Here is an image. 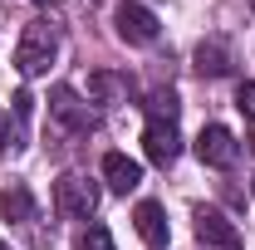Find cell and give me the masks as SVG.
I'll return each instance as SVG.
<instances>
[{
    "label": "cell",
    "mask_w": 255,
    "mask_h": 250,
    "mask_svg": "<svg viewBox=\"0 0 255 250\" xmlns=\"http://www.w3.org/2000/svg\"><path fill=\"white\" fill-rule=\"evenodd\" d=\"M236 108L255 123V84H241V89H236Z\"/></svg>",
    "instance_id": "9a60e30c"
},
{
    "label": "cell",
    "mask_w": 255,
    "mask_h": 250,
    "mask_svg": "<svg viewBox=\"0 0 255 250\" xmlns=\"http://www.w3.org/2000/svg\"><path fill=\"white\" fill-rule=\"evenodd\" d=\"M196 157H201L206 167L226 172V167H236V157H241V142H236V132H231V127L206 123V127H201V137H196Z\"/></svg>",
    "instance_id": "277c9868"
},
{
    "label": "cell",
    "mask_w": 255,
    "mask_h": 250,
    "mask_svg": "<svg viewBox=\"0 0 255 250\" xmlns=\"http://www.w3.org/2000/svg\"><path fill=\"white\" fill-rule=\"evenodd\" d=\"M49 118L64 127V132H74V137H84V132H94V108L84 103V98L74 94L69 84H59L54 94H49Z\"/></svg>",
    "instance_id": "3957f363"
},
{
    "label": "cell",
    "mask_w": 255,
    "mask_h": 250,
    "mask_svg": "<svg viewBox=\"0 0 255 250\" xmlns=\"http://www.w3.org/2000/svg\"><path fill=\"white\" fill-rule=\"evenodd\" d=\"M251 10H255V0H251Z\"/></svg>",
    "instance_id": "d6986e66"
},
{
    "label": "cell",
    "mask_w": 255,
    "mask_h": 250,
    "mask_svg": "<svg viewBox=\"0 0 255 250\" xmlns=\"http://www.w3.org/2000/svg\"><path fill=\"white\" fill-rule=\"evenodd\" d=\"M113 25H118V34H123L128 44H152L162 34L157 15H152L147 5H137V0H123V5L113 10Z\"/></svg>",
    "instance_id": "5b68a950"
},
{
    "label": "cell",
    "mask_w": 255,
    "mask_h": 250,
    "mask_svg": "<svg viewBox=\"0 0 255 250\" xmlns=\"http://www.w3.org/2000/svg\"><path fill=\"white\" fill-rule=\"evenodd\" d=\"M142 108H147V123H177V108H182V103H177L172 89H152Z\"/></svg>",
    "instance_id": "4fadbf2b"
},
{
    "label": "cell",
    "mask_w": 255,
    "mask_h": 250,
    "mask_svg": "<svg viewBox=\"0 0 255 250\" xmlns=\"http://www.w3.org/2000/svg\"><path fill=\"white\" fill-rule=\"evenodd\" d=\"M0 250H10V246H5V241H0Z\"/></svg>",
    "instance_id": "e0dca14e"
},
{
    "label": "cell",
    "mask_w": 255,
    "mask_h": 250,
    "mask_svg": "<svg viewBox=\"0 0 255 250\" xmlns=\"http://www.w3.org/2000/svg\"><path fill=\"white\" fill-rule=\"evenodd\" d=\"M0 216L5 221H34V196H30V187H5V196H0Z\"/></svg>",
    "instance_id": "7c38bea8"
},
{
    "label": "cell",
    "mask_w": 255,
    "mask_h": 250,
    "mask_svg": "<svg viewBox=\"0 0 255 250\" xmlns=\"http://www.w3.org/2000/svg\"><path fill=\"white\" fill-rule=\"evenodd\" d=\"M142 152H147V162H157V167H172L177 152H182L177 123H147L142 127Z\"/></svg>",
    "instance_id": "52a82bcc"
},
{
    "label": "cell",
    "mask_w": 255,
    "mask_h": 250,
    "mask_svg": "<svg viewBox=\"0 0 255 250\" xmlns=\"http://www.w3.org/2000/svg\"><path fill=\"white\" fill-rule=\"evenodd\" d=\"M196 241L211 246V250H241V246H246L241 231H236L221 211H211V206H196Z\"/></svg>",
    "instance_id": "8992f818"
},
{
    "label": "cell",
    "mask_w": 255,
    "mask_h": 250,
    "mask_svg": "<svg viewBox=\"0 0 255 250\" xmlns=\"http://www.w3.org/2000/svg\"><path fill=\"white\" fill-rule=\"evenodd\" d=\"M54 211L69 221H89L98 211V187L84 177V172H64L54 182Z\"/></svg>",
    "instance_id": "7a4b0ae2"
},
{
    "label": "cell",
    "mask_w": 255,
    "mask_h": 250,
    "mask_svg": "<svg viewBox=\"0 0 255 250\" xmlns=\"http://www.w3.org/2000/svg\"><path fill=\"white\" fill-rule=\"evenodd\" d=\"M196 74H201V79H226V74H231V49H226L221 39L196 44Z\"/></svg>",
    "instance_id": "30bf717a"
},
{
    "label": "cell",
    "mask_w": 255,
    "mask_h": 250,
    "mask_svg": "<svg viewBox=\"0 0 255 250\" xmlns=\"http://www.w3.org/2000/svg\"><path fill=\"white\" fill-rule=\"evenodd\" d=\"M251 191H255V182H251Z\"/></svg>",
    "instance_id": "ffe728a7"
},
{
    "label": "cell",
    "mask_w": 255,
    "mask_h": 250,
    "mask_svg": "<svg viewBox=\"0 0 255 250\" xmlns=\"http://www.w3.org/2000/svg\"><path fill=\"white\" fill-rule=\"evenodd\" d=\"M10 147V123H5V113H0V152Z\"/></svg>",
    "instance_id": "2e32d148"
},
{
    "label": "cell",
    "mask_w": 255,
    "mask_h": 250,
    "mask_svg": "<svg viewBox=\"0 0 255 250\" xmlns=\"http://www.w3.org/2000/svg\"><path fill=\"white\" fill-rule=\"evenodd\" d=\"M79 250H113V236H108V226H89V231L79 236Z\"/></svg>",
    "instance_id": "5bb4252c"
},
{
    "label": "cell",
    "mask_w": 255,
    "mask_h": 250,
    "mask_svg": "<svg viewBox=\"0 0 255 250\" xmlns=\"http://www.w3.org/2000/svg\"><path fill=\"white\" fill-rule=\"evenodd\" d=\"M251 152H255V137H251Z\"/></svg>",
    "instance_id": "ac0fdd59"
},
{
    "label": "cell",
    "mask_w": 255,
    "mask_h": 250,
    "mask_svg": "<svg viewBox=\"0 0 255 250\" xmlns=\"http://www.w3.org/2000/svg\"><path fill=\"white\" fill-rule=\"evenodd\" d=\"M132 226H137V236H142L152 250H162L167 236H172V231H167V211H162L157 201H142V206L132 211Z\"/></svg>",
    "instance_id": "9c48e42d"
},
{
    "label": "cell",
    "mask_w": 255,
    "mask_h": 250,
    "mask_svg": "<svg viewBox=\"0 0 255 250\" xmlns=\"http://www.w3.org/2000/svg\"><path fill=\"white\" fill-rule=\"evenodd\" d=\"M123 94H128V79H123V74H108V69L89 74V98H94V103H118Z\"/></svg>",
    "instance_id": "8fae6325"
},
{
    "label": "cell",
    "mask_w": 255,
    "mask_h": 250,
    "mask_svg": "<svg viewBox=\"0 0 255 250\" xmlns=\"http://www.w3.org/2000/svg\"><path fill=\"white\" fill-rule=\"evenodd\" d=\"M103 182H108V191L128 196V191L142 187V167H137L132 157H123V152H108L103 157Z\"/></svg>",
    "instance_id": "ba28073f"
},
{
    "label": "cell",
    "mask_w": 255,
    "mask_h": 250,
    "mask_svg": "<svg viewBox=\"0 0 255 250\" xmlns=\"http://www.w3.org/2000/svg\"><path fill=\"white\" fill-rule=\"evenodd\" d=\"M59 54V34L49 20H30L25 34H20V44H15V69L25 74V79H39V74H49V64Z\"/></svg>",
    "instance_id": "6da1fadb"
}]
</instances>
